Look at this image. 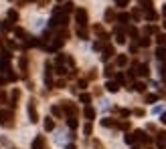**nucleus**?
<instances>
[{
  "mask_svg": "<svg viewBox=\"0 0 166 149\" xmlns=\"http://www.w3.org/2000/svg\"><path fill=\"white\" fill-rule=\"evenodd\" d=\"M83 133H85V135H91V121H89L87 125L83 127Z\"/></svg>",
  "mask_w": 166,
  "mask_h": 149,
  "instance_id": "nucleus-39",
  "label": "nucleus"
},
{
  "mask_svg": "<svg viewBox=\"0 0 166 149\" xmlns=\"http://www.w3.org/2000/svg\"><path fill=\"white\" fill-rule=\"evenodd\" d=\"M59 2H61V0H59Z\"/></svg>",
  "mask_w": 166,
  "mask_h": 149,
  "instance_id": "nucleus-56",
  "label": "nucleus"
},
{
  "mask_svg": "<svg viewBox=\"0 0 166 149\" xmlns=\"http://www.w3.org/2000/svg\"><path fill=\"white\" fill-rule=\"evenodd\" d=\"M160 121H162V123H164V125H166V113H162V117H160Z\"/></svg>",
  "mask_w": 166,
  "mask_h": 149,
  "instance_id": "nucleus-51",
  "label": "nucleus"
},
{
  "mask_svg": "<svg viewBox=\"0 0 166 149\" xmlns=\"http://www.w3.org/2000/svg\"><path fill=\"white\" fill-rule=\"evenodd\" d=\"M14 34H16V39H20V40H25V39H26L25 28H16V26H14Z\"/></svg>",
  "mask_w": 166,
  "mask_h": 149,
  "instance_id": "nucleus-24",
  "label": "nucleus"
},
{
  "mask_svg": "<svg viewBox=\"0 0 166 149\" xmlns=\"http://www.w3.org/2000/svg\"><path fill=\"white\" fill-rule=\"evenodd\" d=\"M116 20H117V22H122L124 26H126V24H130V14H126V12H122V14H120V16H116Z\"/></svg>",
  "mask_w": 166,
  "mask_h": 149,
  "instance_id": "nucleus-17",
  "label": "nucleus"
},
{
  "mask_svg": "<svg viewBox=\"0 0 166 149\" xmlns=\"http://www.w3.org/2000/svg\"><path fill=\"white\" fill-rule=\"evenodd\" d=\"M0 30H2V32L14 30V22H10V20H4V22H0Z\"/></svg>",
  "mask_w": 166,
  "mask_h": 149,
  "instance_id": "nucleus-12",
  "label": "nucleus"
},
{
  "mask_svg": "<svg viewBox=\"0 0 166 149\" xmlns=\"http://www.w3.org/2000/svg\"><path fill=\"white\" fill-rule=\"evenodd\" d=\"M140 47H144V48H146V47H150V39H148L146 34H144V36L140 39Z\"/></svg>",
  "mask_w": 166,
  "mask_h": 149,
  "instance_id": "nucleus-32",
  "label": "nucleus"
},
{
  "mask_svg": "<svg viewBox=\"0 0 166 149\" xmlns=\"http://www.w3.org/2000/svg\"><path fill=\"white\" fill-rule=\"evenodd\" d=\"M112 20H116V12L112 8H108L105 10V22H112Z\"/></svg>",
  "mask_w": 166,
  "mask_h": 149,
  "instance_id": "nucleus-23",
  "label": "nucleus"
},
{
  "mask_svg": "<svg viewBox=\"0 0 166 149\" xmlns=\"http://www.w3.org/2000/svg\"><path fill=\"white\" fill-rule=\"evenodd\" d=\"M132 149H140V147H138V145H132Z\"/></svg>",
  "mask_w": 166,
  "mask_h": 149,
  "instance_id": "nucleus-54",
  "label": "nucleus"
},
{
  "mask_svg": "<svg viewBox=\"0 0 166 149\" xmlns=\"http://www.w3.org/2000/svg\"><path fill=\"white\" fill-rule=\"evenodd\" d=\"M18 99H20V91H18V89H14L12 95H10V107H12V109L18 105Z\"/></svg>",
  "mask_w": 166,
  "mask_h": 149,
  "instance_id": "nucleus-9",
  "label": "nucleus"
},
{
  "mask_svg": "<svg viewBox=\"0 0 166 149\" xmlns=\"http://www.w3.org/2000/svg\"><path fill=\"white\" fill-rule=\"evenodd\" d=\"M75 20H77V26H87V10L77 8L75 10Z\"/></svg>",
  "mask_w": 166,
  "mask_h": 149,
  "instance_id": "nucleus-2",
  "label": "nucleus"
},
{
  "mask_svg": "<svg viewBox=\"0 0 166 149\" xmlns=\"http://www.w3.org/2000/svg\"><path fill=\"white\" fill-rule=\"evenodd\" d=\"M130 53H132V54L138 53V44H132V47H130Z\"/></svg>",
  "mask_w": 166,
  "mask_h": 149,
  "instance_id": "nucleus-47",
  "label": "nucleus"
},
{
  "mask_svg": "<svg viewBox=\"0 0 166 149\" xmlns=\"http://www.w3.org/2000/svg\"><path fill=\"white\" fill-rule=\"evenodd\" d=\"M117 127H120V129H130V123L124 121V123H117Z\"/></svg>",
  "mask_w": 166,
  "mask_h": 149,
  "instance_id": "nucleus-40",
  "label": "nucleus"
},
{
  "mask_svg": "<svg viewBox=\"0 0 166 149\" xmlns=\"http://www.w3.org/2000/svg\"><path fill=\"white\" fill-rule=\"evenodd\" d=\"M162 14H164V16H166V4H164V8H162Z\"/></svg>",
  "mask_w": 166,
  "mask_h": 149,
  "instance_id": "nucleus-53",
  "label": "nucleus"
},
{
  "mask_svg": "<svg viewBox=\"0 0 166 149\" xmlns=\"http://www.w3.org/2000/svg\"><path fill=\"white\" fill-rule=\"evenodd\" d=\"M51 113H53L55 117H63L65 111H63V107H61V105H53V107H51Z\"/></svg>",
  "mask_w": 166,
  "mask_h": 149,
  "instance_id": "nucleus-16",
  "label": "nucleus"
},
{
  "mask_svg": "<svg viewBox=\"0 0 166 149\" xmlns=\"http://www.w3.org/2000/svg\"><path fill=\"white\" fill-rule=\"evenodd\" d=\"M103 43H105V40H97V43H93V50H101V48H103Z\"/></svg>",
  "mask_w": 166,
  "mask_h": 149,
  "instance_id": "nucleus-36",
  "label": "nucleus"
},
{
  "mask_svg": "<svg viewBox=\"0 0 166 149\" xmlns=\"http://www.w3.org/2000/svg\"><path fill=\"white\" fill-rule=\"evenodd\" d=\"M124 139H126V143H128V145H134V143H136V135L130 133V135H126Z\"/></svg>",
  "mask_w": 166,
  "mask_h": 149,
  "instance_id": "nucleus-30",
  "label": "nucleus"
},
{
  "mask_svg": "<svg viewBox=\"0 0 166 149\" xmlns=\"http://www.w3.org/2000/svg\"><path fill=\"white\" fill-rule=\"evenodd\" d=\"M128 2H130V0H116V4H117V6H126Z\"/></svg>",
  "mask_w": 166,
  "mask_h": 149,
  "instance_id": "nucleus-43",
  "label": "nucleus"
},
{
  "mask_svg": "<svg viewBox=\"0 0 166 149\" xmlns=\"http://www.w3.org/2000/svg\"><path fill=\"white\" fill-rule=\"evenodd\" d=\"M116 43L117 44H124L126 43V32L122 28H116Z\"/></svg>",
  "mask_w": 166,
  "mask_h": 149,
  "instance_id": "nucleus-11",
  "label": "nucleus"
},
{
  "mask_svg": "<svg viewBox=\"0 0 166 149\" xmlns=\"http://www.w3.org/2000/svg\"><path fill=\"white\" fill-rule=\"evenodd\" d=\"M116 65H117V67H126V65H128V57H126V54H117Z\"/></svg>",
  "mask_w": 166,
  "mask_h": 149,
  "instance_id": "nucleus-19",
  "label": "nucleus"
},
{
  "mask_svg": "<svg viewBox=\"0 0 166 149\" xmlns=\"http://www.w3.org/2000/svg\"><path fill=\"white\" fill-rule=\"evenodd\" d=\"M112 75H113V69L108 67V69H105V77H112Z\"/></svg>",
  "mask_w": 166,
  "mask_h": 149,
  "instance_id": "nucleus-44",
  "label": "nucleus"
},
{
  "mask_svg": "<svg viewBox=\"0 0 166 149\" xmlns=\"http://www.w3.org/2000/svg\"><path fill=\"white\" fill-rule=\"evenodd\" d=\"M128 34H130L132 39H138V28L136 26H128Z\"/></svg>",
  "mask_w": 166,
  "mask_h": 149,
  "instance_id": "nucleus-31",
  "label": "nucleus"
},
{
  "mask_svg": "<svg viewBox=\"0 0 166 149\" xmlns=\"http://www.w3.org/2000/svg\"><path fill=\"white\" fill-rule=\"evenodd\" d=\"M77 87H79V89H85V87H87V81H79Z\"/></svg>",
  "mask_w": 166,
  "mask_h": 149,
  "instance_id": "nucleus-45",
  "label": "nucleus"
},
{
  "mask_svg": "<svg viewBox=\"0 0 166 149\" xmlns=\"http://www.w3.org/2000/svg\"><path fill=\"white\" fill-rule=\"evenodd\" d=\"M120 115H122V117H130V111H128V109H120Z\"/></svg>",
  "mask_w": 166,
  "mask_h": 149,
  "instance_id": "nucleus-42",
  "label": "nucleus"
},
{
  "mask_svg": "<svg viewBox=\"0 0 166 149\" xmlns=\"http://www.w3.org/2000/svg\"><path fill=\"white\" fill-rule=\"evenodd\" d=\"M156 43L160 44V47H162V44H166V36H164V34H158V36H156Z\"/></svg>",
  "mask_w": 166,
  "mask_h": 149,
  "instance_id": "nucleus-37",
  "label": "nucleus"
},
{
  "mask_svg": "<svg viewBox=\"0 0 166 149\" xmlns=\"http://www.w3.org/2000/svg\"><path fill=\"white\" fill-rule=\"evenodd\" d=\"M77 36H79L81 40H87V36H89L87 28H85V26H77Z\"/></svg>",
  "mask_w": 166,
  "mask_h": 149,
  "instance_id": "nucleus-14",
  "label": "nucleus"
},
{
  "mask_svg": "<svg viewBox=\"0 0 166 149\" xmlns=\"http://www.w3.org/2000/svg\"><path fill=\"white\" fill-rule=\"evenodd\" d=\"M6 20L16 22V20H18V12H16V10H8V12H6Z\"/></svg>",
  "mask_w": 166,
  "mask_h": 149,
  "instance_id": "nucleus-18",
  "label": "nucleus"
},
{
  "mask_svg": "<svg viewBox=\"0 0 166 149\" xmlns=\"http://www.w3.org/2000/svg\"><path fill=\"white\" fill-rule=\"evenodd\" d=\"M116 83H117V85H126L128 77H126V75H122V73H117V75H116Z\"/></svg>",
  "mask_w": 166,
  "mask_h": 149,
  "instance_id": "nucleus-22",
  "label": "nucleus"
},
{
  "mask_svg": "<svg viewBox=\"0 0 166 149\" xmlns=\"http://www.w3.org/2000/svg\"><path fill=\"white\" fill-rule=\"evenodd\" d=\"M83 115H85V119H87V121L95 119V109H93L91 105H87V107H85V109H83Z\"/></svg>",
  "mask_w": 166,
  "mask_h": 149,
  "instance_id": "nucleus-10",
  "label": "nucleus"
},
{
  "mask_svg": "<svg viewBox=\"0 0 166 149\" xmlns=\"http://www.w3.org/2000/svg\"><path fill=\"white\" fill-rule=\"evenodd\" d=\"M61 107H63V111L67 113L69 117H75V115H77V107H75L71 101H63V105H61Z\"/></svg>",
  "mask_w": 166,
  "mask_h": 149,
  "instance_id": "nucleus-3",
  "label": "nucleus"
},
{
  "mask_svg": "<svg viewBox=\"0 0 166 149\" xmlns=\"http://www.w3.org/2000/svg\"><path fill=\"white\" fill-rule=\"evenodd\" d=\"M156 58H158V61H164V47H158V50H156Z\"/></svg>",
  "mask_w": 166,
  "mask_h": 149,
  "instance_id": "nucleus-34",
  "label": "nucleus"
},
{
  "mask_svg": "<svg viewBox=\"0 0 166 149\" xmlns=\"http://www.w3.org/2000/svg\"><path fill=\"white\" fill-rule=\"evenodd\" d=\"M29 117L33 123H37L39 121V113H37V107H34V103H29Z\"/></svg>",
  "mask_w": 166,
  "mask_h": 149,
  "instance_id": "nucleus-6",
  "label": "nucleus"
},
{
  "mask_svg": "<svg viewBox=\"0 0 166 149\" xmlns=\"http://www.w3.org/2000/svg\"><path fill=\"white\" fill-rule=\"evenodd\" d=\"M128 89H132V91H138V93H144V91H146V85H144V83H134V85H130Z\"/></svg>",
  "mask_w": 166,
  "mask_h": 149,
  "instance_id": "nucleus-15",
  "label": "nucleus"
},
{
  "mask_svg": "<svg viewBox=\"0 0 166 149\" xmlns=\"http://www.w3.org/2000/svg\"><path fill=\"white\" fill-rule=\"evenodd\" d=\"M61 10H63L65 14H69V12H73V2H65V4L61 6Z\"/></svg>",
  "mask_w": 166,
  "mask_h": 149,
  "instance_id": "nucleus-26",
  "label": "nucleus"
},
{
  "mask_svg": "<svg viewBox=\"0 0 166 149\" xmlns=\"http://www.w3.org/2000/svg\"><path fill=\"white\" fill-rule=\"evenodd\" d=\"M101 125L103 127H117V123L113 119H101Z\"/></svg>",
  "mask_w": 166,
  "mask_h": 149,
  "instance_id": "nucleus-29",
  "label": "nucleus"
},
{
  "mask_svg": "<svg viewBox=\"0 0 166 149\" xmlns=\"http://www.w3.org/2000/svg\"><path fill=\"white\" fill-rule=\"evenodd\" d=\"M132 18H136V20L140 18V10H134V12H132Z\"/></svg>",
  "mask_w": 166,
  "mask_h": 149,
  "instance_id": "nucleus-46",
  "label": "nucleus"
},
{
  "mask_svg": "<svg viewBox=\"0 0 166 149\" xmlns=\"http://www.w3.org/2000/svg\"><path fill=\"white\" fill-rule=\"evenodd\" d=\"M113 54H116V50H113V47H109V44H108V47L103 48V54H101V61H103V63H105V61H109V58H112V57H113Z\"/></svg>",
  "mask_w": 166,
  "mask_h": 149,
  "instance_id": "nucleus-5",
  "label": "nucleus"
},
{
  "mask_svg": "<svg viewBox=\"0 0 166 149\" xmlns=\"http://www.w3.org/2000/svg\"><path fill=\"white\" fill-rule=\"evenodd\" d=\"M164 28H166V20H164Z\"/></svg>",
  "mask_w": 166,
  "mask_h": 149,
  "instance_id": "nucleus-55",
  "label": "nucleus"
},
{
  "mask_svg": "<svg viewBox=\"0 0 166 149\" xmlns=\"http://www.w3.org/2000/svg\"><path fill=\"white\" fill-rule=\"evenodd\" d=\"M43 125H45V131H53V129H55V121L51 119V117H47Z\"/></svg>",
  "mask_w": 166,
  "mask_h": 149,
  "instance_id": "nucleus-20",
  "label": "nucleus"
},
{
  "mask_svg": "<svg viewBox=\"0 0 166 149\" xmlns=\"http://www.w3.org/2000/svg\"><path fill=\"white\" fill-rule=\"evenodd\" d=\"M156 18H158V12L152 10V8H148L146 10V20H156Z\"/></svg>",
  "mask_w": 166,
  "mask_h": 149,
  "instance_id": "nucleus-21",
  "label": "nucleus"
},
{
  "mask_svg": "<svg viewBox=\"0 0 166 149\" xmlns=\"http://www.w3.org/2000/svg\"><path fill=\"white\" fill-rule=\"evenodd\" d=\"M158 101V95H146V103H156Z\"/></svg>",
  "mask_w": 166,
  "mask_h": 149,
  "instance_id": "nucleus-38",
  "label": "nucleus"
},
{
  "mask_svg": "<svg viewBox=\"0 0 166 149\" xmlns=\"http://www.w3.org/2000/svg\"><path fill=\"white\" fill-rule=\"evenodd\" d=\"M140 4L144 10H148V8H152V0H140Z\"/></svg>",
  "mask_w": 166,
  "mask_h": 149,
  "instance_id": "nucleus-35",
  "label": "nucleus"
},
{
  "mask_svg": "<svg viewBox=\"0 0 166 149\" xmlns=\"http://www.w3.org/2000/svg\"><path fill=\"white\" fill-rule=\"evenodd\" d=\"M134 135H136V141H142V143H150V137H148L144 131H134Z\"/></svg>",
  "mask_w": 166,
  "mask_h": 149,
  "instance_id": "nucleus-8",
  "label": "nucleus"
},
{
  "mask_svg": "<svg viewBox=\"0 0 166 149\" xmlns=\"http://www.w3.org/2000/svg\"><path fill=\"white\" fill-rule=\"evenodd\" d=\"M144 113H146L144 109H136V111H134V115H136V117H144Z\"/></svg>",
  "mask_w": 166,
  "mask_h": 149,
  "instance_id": "nucleus-41",
  "label": "nucleus"
},
{
  "mask_svg": "<svg viewBox=\"0 0 166 149\" xmlns=\"http://www.w3.org/2000/svg\"><path fill=\"white\" fill-rule=\"evenodd\" d=\"M156 143H158V145H164V143H166V131H160V133H158Z\"/></svg>",
  "mask_w": 166,
  "mask_h": 149,
  "instance_id": "nucleus-25",
  "label": "nucleus"
},
{
  "mask_svg": "<svg viewBox=\"0 0 166 149\" xmlns=\"http://www.w3.org/2000/svg\"><path fill=\"white\" fill-rule=\"evenodd\" d=\"M0 125L2 127H14V113L12 111H0Z\"/></svg>",
  "mask_w": 166,
  "mask_h": 149,
  "instance_id": "nucleus-1",
  "label": "nucleus"
},
{
  "mask_svg": "<svg viewBox=\"0 0 166 149\" xmlns=\"http://www.w3.org/2000/svg\"><path fill=\"white\" fill-rule=\"evenodd\" d=\"M95 77H97V73H95V71H93V73H89V75H87V79H91V81H93Z\"/></svg>",
  "mask_w": 166,
  "mask_h": 149,
  "instance_id": "nucleus-48",
  "label": "nucleus"
},
{
  "mask_svg": "<svg viewBox=\"0 0 166 149\" xmlns=\"http://www.w3.org/2000/svg\"><path fill=\"white\" fill-rule=\"evenodd\" d=\"M79 101L85 103V105H89V103H91V95H87V93H81V95H79Z\"/></svg>",
  "mask_w": 166,
  "mask_h": 149,
  "instance_id": "nucleus-27",
  "label": "nucleus"
},
{
  "mask_svg": "<svg viewBox=\"0 0 166 149\" xmlns=\"http://www.w3.org/2000/svg\"><path fill=\"white\" fill-rule=\"evenodd\" d=\"M20 71H22V73H25V75H26V69H29V63H26V58H20Z\"/></svg>",
  "mask_w": 166,
  "mask_h": 149,
  "instance_id": "nucleus-33",
  "label": "nucleus"
},
{
  "mask_svg": "<svg viewBox=\"0 0 166 149\" xmlns=\"http://www.w3.org/2000/svg\"><path fill=\"white\" fill-rule=\"evenodd\" d=\"M51 77H53V71H51V65L49 63H47V65H45V83H47V85H53V79H51Z\"/></svg>",
  "mask_w": 166,
  "mask_h": 149,
  "instance_id": "nucleus-7",
  "label": "nucleus"
},
{
  "mask_svg": "<svg viewBox=\"0 0 166 149\" xmlns=\"http://www.w3.org/2000/svg\"><path fill=\"white\" fill-rule=\"evenodd\" d=\"M6 85V77H2V73H0V87Z\"/></svg>",
  "mask_w": 166,
  "mask_h": 149,
  "instance_id": "nucleus-49",
  "label": "nucleus"
},
{
  "mask_svg": "<svg viewBox=\"0 0 166 149\" xmlns=\"http://www.w3.org/2000/svg\"><path fill=\"white\" fill-rule=\"evenodd\" d=\"M105 89H108L109 93H117V91H120V85H117L116 81H108V83H105Z\"/></svg>",
  "mask_w": 166,
  "mask_h": 149,
  "instance_id": "nucleus-13",
  "label": "nucleus"
},
{
  "mask_svg": "<svg viewBox=\"0 0 166 149\" xmlns=\"http://www.w3.org/2000/svg\"><path fill=\"white\" fill-rule=\"evenodd\" d=\"M65 149H75V145H67V147H65Z\"/></svg>",
  "mask_w": 166,
  "mask_h": 149,
  "instance_id": "nucleus-52",
  "label": "nucleus"
},
{
  "mask_svg": "<svg viewBox=\"0 0 166 149\" xmlns=\"http://www.w3.org/2000/svg\"><path fill=\"white\" fill-rule=\"evenodd\" d=\"M67 125H69V129H77V125H79V123H77V119H75V117H69V119H67Z\"/></svg>",
  "mask_w": 166,
  "mask_h": 149,
  "instance_id": "nucleus-28",
  "label": "nucleus"
},
{
  "mask_svg": "<svg viewBox=\"0 0 166 149\" xmlns=\"http://www.w3.org/2000/svg\"><path fill=\"white\" fill-rule=\"evenodd\" d=\"M93 147H95V149H101V143H99V141H93Z\"/></svg>",
  "mask_w": 166,
  "mask_h": 149,
  "instance_id": "nucleus-50",
  "label": "nucleus"
},
{
  "mask_svg": "<svg viewBox=\"0 0 166 149\" xmlns=\"http://www.w3.org/2000/svg\"><path fill=\"white\" fill-rule=\"evenodd\" d=\"M134 73H136V75H140V77H148V75H150V69H148V65L144 63V65H134Z\"/></svg>",
  "mask_w": 166,
  "mask_h": 149,
  "instance_id": "nucleus-4",
  "label": "nucleus"
}]
</instances>
